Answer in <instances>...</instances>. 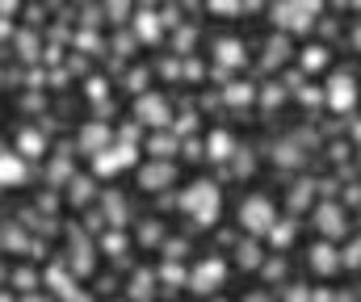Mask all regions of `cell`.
Segmentation results:
<instances>
[{
	"label": "cell",
	"mask_w": 361,
	"mask_h": 302,
	"mask_svg": "<svg viewBox=\"0 0 361 302\" xmlns=\"http://www.w3.org/2000/svg\"><path fill=\"white\" fill-rule=\"evenodd\" d=\"M156 294V277L152 273H135V282H130V298L135 302H152Z\"/></svg>",
	"instance_id": "obj_17"
},
{
	"label": "cell",
	"mask_w": 361,
	"mask_h": 302,
	"mask_svg": "<svg viewBox=\"0 0 361 302\" xmlns=\"http://www.w3.org/2000/svg\"><path fill=\"white\" fill-rule=\"evenodd\" d=\"M265 51H269V55H265V68H281V63L290 59V42H286V38H273Z\"/></svg>",
	"instance_id": "obj_19"
},
{
	"label": "cell",
	"mask_w": 361,
	"mask_h": 302,
	"mask_svg": "<svg viewBox=\"0 0 361 302\" xmlns=\"http://www.w3.org/2000/svg\"><path fill=\"white\" fill-rule=\"evenodd\" d=\"M135 113H139V122H147V126H164V122H169V101L156 97V93H147V97H139Z\"/></svg>",
	"instance_id": "obj_9"
},
{
	"label": "cell",
	"mask_w": 361,
	"mask_h": 302,
	"mask_svg": "<svg viewBox=\"0 0 361 302\" xmlns=\"http://www.w3.org/2000/svg\"><path fill=\"white\" fill-rule=\"evenodd\" d=\"M185 282H189V290H193V294H214V290L227 282V265H223L219 256H210V260H202Z\"/></svg>",
	"instance_id": "obj_4"
},
{
	"label": "cell",
	"mask_w": 361,
	"mask_h": 302,
	"mask_svg": "<svg viewBox=\"0 0 361 302\" xmlns=\"http://www.w3.org/2000/svg\"><path fill=\"white\" fill-rule=\"evenodd\" d=\"M25 302H51V298H38V294H34V298H25Z\"/></svg>",
	"instance_id": "obj_27"
},
{
	"label": "cell",
	"mask_w": 361,
	"mask_h": 302,
	"mask_svg": "<svg viewBox=\"0 0 361 302\" xmlns=\"http://www.w3.org/2000/svg\"><path fill=\"white\" fill-rule=\"evenodd\" d=\"M273 222H277V210H273L269 198L252 194V198L240 201V227H244V231H252V235H269Z\"/></svg>",
	"instance_id": "obj_3"
},
{
	"label": "cell",
	"mask_w": 361,
	"mask_h": 302,
	"mask_svg": "<svg viewBox=\"0 0 361 302\" xmlns=\"http://www.w3.org/2000/svg\"><path fill=\"white\" fill-rule=\"evenodd\" d=\"M235 151V143H231V134H223V130H214L210 139H206V156L210 160H227Z\"/></svg>",
	"instance_id": "obj_16"
},
{
	"label": "cell",
	"mask_w": 361,
	"mask_h": 302,
	"mask_svg": "<svg viewBox=\"0 0 361 302\" xmlns=\"http://www.w3.org/2000/svg\"><path fill=\"white\" fill-rule=\"evenodd\" d=\"M328 105H332L336 113H349V109L357 105V80H353V72H336V76L328 80Z\"/></svg>",
	"instance_id": "obj_5"
},
{
	"label": "cell",
	"mask_w": 361,
	"mask_h": 302,
	"mask_svg": "<svg viewBox=\"0 0 361 302\" xmlns=\"http://www.w3.org/2000/svg\"><path fill=\"white\" fill-rule=\"evenodd\" d=\"M269 239L277 244V248H281V244H290V239H294V222H273V227H269Z\"/></svg>",
	"instance_id": "obj_21"
},
{
	"label": "cell",
	"mask_w": 361,
	"mask_h": 302,
	"mask_svg": "<svg viewBox=\"0 0 361 302\" xmlns=\"http://www.w3.org/2000/svg\"><path fill=\"white\" fill-rule=\"evenodd\" d=\"M47 282H51V290H55L63 302H85V294L76 290V282H72L63 269H51V273H47Z\"/></svg>",
	"instance_id": "obj_12"
},
{
	"label": "cell",
	"mask_w": 361,
	"mask_h": 302,
	"mask_svg": "<svg viewBox=\"0 0 361 302\" xmlns=\"http://www.w3.org/2000/svg\"><path fill=\"white\" fill-rule=\"evenodd\" d=\"M180 210H185L197 227H210V222L219 218V210H223L219 185H214V181H193V185L180 194Z\"/></svg>",
	"instance_id": "obj_1"
},
{
	"label": "cell",
	"mask_w": 361,
	"mask_h": 302,
	"mask_svg": "<svg viewBox=\"0 0 361 302\" xmlns=\"http://www.w3.org/2000/svg\"><path fill=\"white\" fill-rule=\"evenodd\" d=\"M311 222L324 231V244L345 235V210H341V206H332V201H324V206L315 210V218H311Z\"/></svg>",
	"instance_id": "obj_7"
},
{
	"label": "cell",
	"mask_w": 361,
	"mask_h": 302,
	"mask_svg": "<svg viewBox=\"0 0 361 302\" xmlns=\"http://www.w3.org/2000/svg\"><path fill=\"white\" fill-rule=\"evenodd\" d=\"M315 17H319V4H311V0H281V4H273V25H281L286 34H307L315 25Z\"/></svg>",
	"instance_id": "obj_2"
},
{
	"label": "cell",
	"mask_w": 361,
	"mask_h": 302,
	"mask_svg": "<svg viewBox=\"0 0 361 302\" xmlns=\"http://www.w3.org/2000/svg\"><path fill=\"white\" fill-rule=\"evenodd\" d=\"M139 181H143V189H164V185L177 181V168H173V164H147V168L139 172Z\"/></svg>",
	"instance_id": "obj_11"
},
{
	"label": "cell",
	"mask_w": 361,
	"mask_h": 302,
	"mask_svg": "<svg viewBox=\"0 0 361 302\" xmlns=\"http://www.w3.org/2000/svg\"><path fill=\"white\" fill-rule=\"evenodd\" d=\"M25 160L21 156H13V151H0V189H17V185H25Z\"/></svg>",
	"instance_id": "obj_8"
},
{
	"label": "cell",
	"mask_w": 361,
	"mask_h": 302,
	"mask_svg": "<svg viewBox=\"0 0 361 302\" xmlns=\"http://www.w3.org/2000/svg\"><path fill=\"white\" fill-rule=\"evenodd\" d=\"M307 260H311V269H315V273H324V277L341 269V256H336V248H332V244H315V248L307 252Z\"/></svg>",
	"instance_id": "obj_10"
},
{
	"label": "cell",
	"mask_w": 361,
	"mask_h": 302,
	"mask_svg": "<svg viewBox=\"0 0 361 302\" xmlns=\"http://www.w3.org/2000/svg\"><path fill=\"white\" fill-rule=\"evenodd\" d=\"M336 302H357V298H353V294H341V298H336Z\"/></svg>",
	"instance_id": "obj_26"
},
{
	"label": "cell",
	"mask_w": 361,
	"mask_h": 302,
	"mask_svg": "<svg viewBox=\"0 0 361 302\" xmlns=\"http://www.w3.org/2000/svg\"><path fill=\"white\" fill-rule=\"evenodd\" d=\"M240 265L244 269H257L261 265V248L257 244H240Z\"/></svg>",
	"instance_id": "obj_22"
},
{
	"label": "cell",
	"mask_w": 361,
	"mask_h": 302,
	"mask_svg": "<svg viewBox=\"0 0 361 302\" xmlns=\"http://www.w3.org/2000/svg\"><path fill=\"white\" fill-rule=\"evenodd\" d=\"M324 63H328V51H324V46H307V51H302V68H307V72H319Z\"/></svg>",
	"instance_id": "obj_20"
},
{
	"label": "cell",
	"mask_w": 361,
	"mask_h": 302,
	"mask_svg": "<svg viewBox=\"0 0 361 302\" xmlns=\"http://www.w3.org/2000/svg\"><path fill=\"white\" fill-rule=\"evenodd\" d=\"M109 147V130L105 126H89L85 134H80V151H89V156H101Z\"/></svg>",
	"instance_id": "obj_14"
},
{
	"label": "cell",
	"mask_w": 361,
	"mask_h": 302,
	"mask_svg": "<svg viewBox=\"0 0 361 302\" xmlns=\"http://www.w3.org/2000/svg\"><path fill=\"white\" fill-rule=\"evenodd\" d=\"M135 160H139V151H135L130 143H118V147H105V151L97 156V172H101V177H114V172L130 168Z\"/></svg>",
	"instance_id": "obj_6"
},
{
	"label": "cell",
	"mask_w": 361,
	"mask_h": 302,
	"mask_svg": "<svg viewBox=\"0 0 361 302\" xmlns=\"http://www.w3.org/2000/svg\"><path fill=\"white\" fill-rule=\"evenodd\" d=\"M214 63H223V68H240V63H244V46H240L235 38H219V42H214Z\"/></svg>",
	"instance_id": "obj_13"
},
{
	"label": "cell",
	"mask_w": 361,
	"mask_h": 302,
	"mask_svg": "<svg viewBox=\"0 0 361 302\" xmlns=\"http://www.w3.org/2000/svg\"><path fill=\"white\" fill-rule=\"evenodd\" d=\"M135 34L143 38V42H160V17L147 8V13H139V21H135Z\"/></svg>",
	"instance_id": "obj_15"
},
{
	"label": "cell",
	"mask_w": 361,
	"mask_h": 302,
	"mask_svg": "<svg viewBox=\"0 0 361 302\" xmlns=\"http://www.w3.org/2000/svg\"><path fill=\"white\" fill-rule=\"evenodd\" d=\"M286 302H311V294H307L302 286H294V290H290V298H286Z\"/></svg>",
	"instance_id": "obj_25"
},
{
	"label": "cell",
	"mask_w": 361,
	"mask_h": 302,
	"mask_svg": "<svg viewBox=\"0 0 361 302\" xmlns=\"http://www.w3.org/2000/svg\"><path fill=\"white\" fill-rule=\"evenodd\" d=\"M17 147H21V156H42V151H47V139H42L38 130H25V134L17 139Z\"/></svg>",
	"instance_id": "obj_18"
},
{
	"label": "cell",
	"mask_w": 361,
	"mask_h": 302,
	"mask_svg": "<svg viewBox=\"0 0 361 302\" xmlns=\"http://www.w3.org/2000/svg\"><path fill=\"white\" fill-rule=\"evenodd\" d=\"M164 282H169V286H180V282H185V273H180V265H169V269H164Z\"/></svg>",
	"instance_id": "obj_24"
},
{
	"label": "cell",
	"mask_w": 361,
	"mask_h": 302,
	"mask_svg": "<svg viewBox=\"0 0 361 302\" xmlns=\"http://www.w3.org/2000/svg\"><path fill=\"white\" fill-rule=\"evenodd\" d=\"M152 151H156V156H160V160H164V156H173V151H177V143H173V139H169V134H160V139H156V143H152Z\"/></svg>",
	"instance_id": "obj_23"
}]
</instances>
